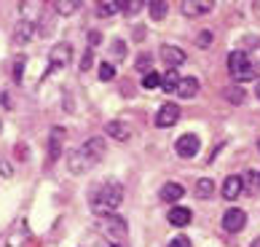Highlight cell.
<instances>
[{
	"mask_svg": "<svg viewBox=\"0 0 260 247\" xmlns=\"http://www.w3.org/2000/svg\"><path fill=\"white\" fill-rule=\"evenodd\" d=\"M123 202V186L118 180H105L102 186H97L91 191V210L97 215H113Z\"/></svg>",
	"mask_w": 260,
	"mask_h": 247,
	"instance_id": "obj_1",
	"label": "cell"
},
{
	"mask_svg": "<svg viewBox=\"0 0 260 247\" xmlns=\"http://www.w3.org/2000/svg\"><path fill=\"white\" fill-rule=\"evenodd\" d=\"M228 73L234 81H252L257 75L252 59H249L244 51H231L228 54Z\"/></svg>",
	"mask_w": 260,
	"mask_h": 247,
	"instance_id": "obj_2",
	"label": "cell"
},
{
	"mask_svg": "<svg viewBox=\"0 0 260 247\" xmlns=\"http://www.w3.org/2000/svg\"><path fill=\"white\" fill-rule=\"evenodd\" d=\"M102 226H105V234L110 236L113 242H123L126 239V221H123L121 215H108V218H102Z\"/></svg>",
	"mask_w": 260,
	"mask_h": 247,
	"instance_id": "obj_3",
	"label": "cell"
},
{
	"mask_svg": "<svg viewBox=\"0 0 260 247\" xmlns=\"http://www.w3.org/2000/svg\"><path fill=\"white\" fill-rule=\"evenodd\" d=\"M244 223H247V212H244V210H239V207H231V210L223 212V229H225L228 234L242 231V229H244Z\"/></svg>",
	"mask_w": 260,
	"mask_h": 247,
	"instance_id": "obj_4",
	"label": "cell"
},
{
	"mask_svg": "<svg viewBox=\"0 0 260 247\" xmlns=\"http://www.w3.org/2000/svg\"><path fill=\"white\" fill-rule=\"evenodd\" d=\"M199 148H201V142L196 135H182L177 142H175V150H177V156L180 159H193L199 153Z\"/></svg>",
	"mask_w": 260,
	"mask_h": 247,
	"instance_id": "obj_5",
	"label": "cell"
},
{
	"mask_svg": "<svg viewBox=\"0 0 260 247\" xmlns=\"http://www.w3.org/2000/svg\"><path fill=\"white\" fill-rule=\"evenodd\" d=\"M177 118H180V108L175 102H167V105H161V110L156 113V127H161V129L175 127Z\"/></svg>",
	"mask_w": 260,
	"mask_h": 247,
	"instance_id": "obj_6",
	"label": "cell"
},
{
	"mask_svg": "<svg viewBox=\"0 0 260 247\" xmlns=\"http://www.w3.org/2000/svg\"><path fill=\"white\" fill-rule=\"evenodd\" d=\"M81 153L89 159V164H97V161L105 156V142H102V137H89L81 145Z\"/></svg>",
	"mask_w": 260,
	"mask_h": 247,
	"instance_id": "obj_7",
	"label": "cell"
},
{
	"mask_svg": "<svg viewBox=\"0 0 260 247\" xmlns=\"http://www.w3.org/2000/svg\"><path fill=\"white\" fill-rule=\"evenodd\" d=\"M49 59H51V70L64 68V65L73 59V49L67 43H56L54 49H51V54H49Z\"/></svg>",
	"mask_w": 260,
	"mask_h": 247,
	"instance_id": "obj_8",
	"label": "cell"
},
{
	"mask_svg": "<svg viewBox=\"0 0 260 247\" xmlns=\"http://www.w3.org/2000/svg\"><path fill=\"white\" fill-rule=\"evenodd\" d=\"M161 59L169 65V70H175L185 62V51L177 49V46H161Z\"/></svg>",
	"mask_w": 260,
	"mask_h": 247,
	"instance_id": "obj_9",
	"label": "cell"
},
{
	"mask_svg": "<svg viewBox=\"0 0 260 247\" xmlns=\"http://www.w3.org/2000/svg\"><path fill=\"white\" fill-rule=\"evenodd\" d=\"M167 221L172 226H177V229H182V226H188L190 221H193V212H190L188 207H172V210L167 212Z\"/></svg>",
	"mask_w": 260,
	"mask_h": 247,
	"instance_id": "obj_10",
	"label": "cell"
},
{
	"mask_svg": "<svg viewBox=\"0 0 260 247\" xmlns=\"http://www.w3.org/2000/svg\"><path fill=\"white\" fill-rule=\"evenodd\" d=\"M242 186H244V180L239 177V175L225 177V183H223V196L228 199V202H234V199L242 196Z\"/></svg>",
	"mask_w": 260,
	"mask_h": 247,
	"instance_id": "obj_11",
	"label": "cell"
},
{
	"mask_svg": "<svg viewBox=\"0 0 260 247\" xmlns=\"http://www.w3.org/2000/svg\"><path fill=\"white\" fill-rule=\"evenodd\" d=\"M180 11L185 16H204L212 11V3H199V0H185V3H180Z\"/></svg>",
	"mask_w": 260,
	"mask_h": 247,
	"instance_id": "obj_12",
	"label": "cell"
},
{
	"mask_svg": "<svg viewBox=\"0 0 260 247\" xmlns=\"http://www.w3.org/2000/svg\"><path fill=\"white\" fill-rule=\"evenodd\" d=\"M35 30H38V27H35V24H27V22H19V24H16V30H14V41H16L19 46H24V43H30V41H32V35H35Z\"/></svg>",
	"mask_w": 260,
	"mask_h": 247,
	"instance_id": "obj_13",
	"label": "cell"
},
{
	"mask_svg": "<svg viewBox=\"0 0 260 247\" xmlns=\"http://www.w3.org/2000/svg\"><path fill=\"white\" fill-rule=\"evenodd\" d=\"M19 8H22V22H27V24H35V19L41 16V8H43V3H38V0H30V3H22Z\"/></svg>",
	"mask_w": 260,
	"mask_h": 247,
	"instance_id": "obj_14",
	"label": "cell"
},
{
	"mask_svg": "<svg viewBox=\"0 0 260 247\" xmlns=\"http://www.w3.org/2000/svg\"><path fill=\"white\" fill-rule=\"evenodd\" d=\"M105 132H108L113 140H118V142L129 140V129H126V123H121V121H108L105 123Z\"/></svg>",
	"mask_w": 260,
	"mask_h": 247,
	"instance_id": "obj_15",
	"label": "cell"
},
{
	"mask_svg": "<svg viewBox=\"0 0 260 247\" xmlns=\"http://www.w3.org/2000/svg\"><path fill=\"white\" fill-rule=\"evenodd\" d=\"M185 196V188H182L180 183H167L161 186V199L164 202H177V199Z\"/></svg>",
	"mask_w": 260,
	"mask_h": 247,
	"instance_id": "obj_16",
	"label": "cell"
},
{
	"mask_svg": "<svg viewBox=\"0 0 260 247\" xmlns=\"http://www.w3.org/2000/svg\"><path fill=\"white\" fill-rule=\"evenodd\" d=\"M177 94L182 100H190L199 94V81L196 78H180V86H177Z\"/></svg>",
	"mask_w": 260,
	"mask_h": 247,
	"instance_id": "obj_17",
	"label": "cell"
},
{
	"mask_svg": "<svg viewBox=\"0 0 260 247\" xmlns=\"http://www.w3.org/2000/svg\"><path fill=\"white\" fill-rule=\"evenodd\" d=\"M193 194H196V199H212V194H215V183H212L209 177H201V180H196Z\"/></svg>",
	"mask_w": 260,
	"mask_h": 247,
	"instance_id": "obj_18",
	"label": "cell"
},
{
	"mask_svg": "<svg viewBox=\"0 0 260 247\" xmlns=\"http://www.w3.org/2000/svg\"><path fill=\"white\" fill-rule=\"evenodd\" d=\"M89 167H91L89 159H86L81 150H73V153H70V169H73V172H75V175H78V172H86Z\"/></svg>",
	"mask_w": 260,
	"mask_h": 247,
	"instance_id": "obj_19",
	"label": "cell"
},
{
	"mask_svg": "<svg viewBox=\"0 0 260 247\" xmlns=\"http://www.w3.org/2000/svg\"><path fill=\"white\" fill-rule=\"evenodd\" d=\"M148 11H150V19H156V22H161V19H167V14H169V6L164 3V0H153V3H148Z\"/></svg>",
	"mask_w": 260,
	"mask_h": 247,
	"instance_id": "obj_20",
	"label": "cell"
},
{
	"mask_svg": "<svg viewBox=\"0 0 260 247\" xmlns=\"http://www.w3.org/2000/svg\"><path fill=\"white\" fill-rule=\"evenodd\" d=\"M81 8V3H75V0H56L54 3V11L59 14V16H70V14H75Z\"/></svg>",
	"mask_w": 260,
	"mask_h": 247,
	"instance_id": "obj_21",
	"label": "cell"
},
{
	"mask_svg": "<svg viewBox=\"0 0 260 247\" xmlns=\"http://www.w3.org/2000/svg\"><path fill=\"white\" fill-rule=\"evenodd\" d=\"M180 86V73L177 70H167V75L161 78V89L164 91H177Z\"/></svg>",
	"mask_w": 260,
	"mask_h": 247,
	"instance_id": "obj_22",
	"label": "cell"
},
{
	"mask_svg": "<svg viewBox=\"0 0 260 247\" xmlns=\"http://www.w3.org/2000/svg\"><path fill=\"white\" fill-rule=\"evenodd\" d=\"M223 97L231 102V105H242V102H244V91L239 89V86H231V89L223 91Z\"/></svg>",
	"mask_w": 260,
	"mask_h": 247,
	"instance_id": "obj_23",
	"label": "cell"
},
{
	"mask_svg": "<svg viewBox=\"0 0 260 247\" xmlns=\"http://www.w3.org/2000/svg\"><path fill=\"white\" fill-rule=\"evenodd\" d=\"M115 11H121V3H113V0H108V3H100V6H97V14H100V16H113Z\"/></svg>",
	"mask_w": 260,
	"mask_h": 247,
	"instance_id": "obj_24",
	"label": "cell"
},
{
	"mask_svg": "<svg viewBox=\"0 0 260 247\" xmlns=\"http://www.w3.org/2000/svg\"><path fill=\"white\" fill-rule=\"evenodd\" d=\"M24 65H27V56H16V62H14V81L16 83H22V78H24Z\"/></svg>",
	"mask_w": 260,
	"mask_h": 247,
	"instance_id": "obj_25",
	"label": "cell"
},
{
	"mask_svg": "<svg viewBox=\"0 0 260 247\" xmlns=\"http://www.w3.org/2000/svg\"><path fill=\"white\" fill-rule=\"evenodd\" d=\"M142 86H145V89H158V86H161V75L150 70L145 78H142Z\"/></svg>",
	"mask_w": 260,
	"mask_h": 247,
	"instance_id": "obj_26",
	"label": "cell"
},
{
	"mask_svg": "<svg viewBox=\"0 0 260 247\" xmlns=\"http://www.w3.org/2000/svg\"><path fill=\"white\" fill-rule=\"evenodd\" d=\"M212 41H215V35H212L209 30H204V33H199V35H196V46H199V49H209Z\"/></svg>",
	"mask_w": 260,
	"mask_h": 247,
	"instance_id": "obj_27",
	"label": "cell"
},
{
	"mask_svg": "<svg viewBox=\"0 0 260 247\" xmlns=\"http://www.w3.org/2000/svg\"><path fill=\"white\" fill-rule=\"evenodd\" d=\"M134 68H137L140 73H145V70L150 73V54H140L137 62H134Z\"/></svg>",
	"mask_w": 260,
	"mask_h": 247,
	"instance_id": "obj_28",
	"label": "cell"
},
{
	"mask_svg": "<svg viewBox=\"0 0 260 247\" xmlns=\"http://www.w3.org/2000/svg\"><path fill=\"white\" fill-rule=\"evenodd\" d=\"M113 75H115V68H113L110 62H102V65H100V78H102V81H110Z\"/></svg>",
	"mask_w": 260,
	"mask_h": 247,
	"instance_id": "obj_29",
	"label": "cell"
},
{
	"mask_svg": "<svg viewBox=\"0 0 260 247\" xmlns=\"http://www.w3.org/2000/svg\"><path fill=\"white\" fill-rule=\"evenodd\" d=\"M142 6H145V3H140V0H129V3H121V11H126V14H137Z\"/></svg>",
	"mask_w": 260,
	"mask_h": 247,
	"instance_id": "obj_30",
	"label": "cell"
},
{
	"mask_svg": "<svg viewBox=\"0 0 260 247\" xmlns=\"http://www.w3.org/2000/svg\"><path fill=\"white\" fill-rule=\"evenodd\" d=\"M169 247H193V244H190L188 236H175V239L169 242Z\"/></svg>",
	"mask_w": 260,
	"mask_h": 247,
	"instance_id": "obj_31",
	"label": "cell"
},
{
	"mask_svg": "<svg viewBox=\"0 0 260 247\" xmlns=\"http://www.w3.org/2000/svg\"><path fill=\"white\" fill-rule=\"evenodd\" d=\"M0 175H3V177H14V167L8 164V161H3V159H0Z\"/></svg>",
	"mask_w": 260,
	"mask_h": 247,
	"instance_id": "obj_32",
	"label": "cell"
},
{
	"mask_svg": "<svg viewBox=\"0 0 260 247\" xmlns=\"http://www.w3.org/2000/svg\"><path fill=\"white\" fill-rule=\"evenodd\" d=\"M91 65H94V54H91V49H89V51H86V54H83V62H81V70H89V68H91Z\"/></svg>",
	"mask_w": 260,
	"mask_h": 247,
	"instance_id": "obj_33",
	"label": "cell"
},
{
	"mask_svg": "<svg viewBox=\"0 0 260 247\" xmlns=\"http://www.w3.org/2000/svg\"><path fill=\"white\" fill-rule=\"evenodd\" d=\"M100 43H102V35H100L97 30H91V33H89V46H91V49H97Z\"/></svg>",
	"mask_w": 260,
	"mask_h": 247,
	"instance_id": "obj_34",
	"label": "cell"
},
{
	"mask_svg": "<svg viewBox=\"0 0 260 247\" xmlns=\"http://www.w3.org/2000/svg\"><path fill=\"white\" fill-rule=\"evenodd\" d=\"M247 180H249V186H260V172H252V169H249V175H247Z\"/></svg>",
	"mask_w": 260,
	"mask_h": 247,
	"instance_id": "obj_35",
	"label": "cell"
},
{
	"mask_svg": "<svg viewBox=\"0 0 260 247\" xmlns=\"http://www.w3.org/2000/svg\"><path fill=\"white\" fill-rule=\"evenodd\" d=\"M113 51H115V54H126V43L115 41V43H113Z\"/></svg>",
	"mask_w": 260,
	"mask_h": 247,
	"instance_id": "obj_36",
	"label": "cell"
},
{
	"mask_svg": "<svg viewBox=\"0 0 260 247\" xmlns=\"http://www.w3.org/2000/svg\"><path fill=\"white\" fill-rule=\"evenodd\" d=\"M257 97H260V83H257Z\"/></svg>",
	"mask_w": 260,
	"mask_h": 247,
	"instance_id": "obj_37",
	"label": "cell"
},
{
	"mask_svg": "<svg viewBox=\"0 0 260 247\" xmlns=\"http://www.w3.org/2000/svg\"><path fill=\"white\" fill-rule=\"evenodd\" d=\"M0 102H3V94H0Z\"/></svg>",
	"mask_w": 260,
	"mask_h": 247,
	"instance_id": "obj_38",
	"label": "cell"
},
{
	"mask_svg": "<svg viewBox=\"0 0 260 247\" xmlns=\"http://www.w3.org/2000/svg\"><path fill=\"white\" fill-rule=\"evenodd\" d=\"M0 129H3V123H0Z\"/></svg>",
	"mask_w": 260,
	"mask_h": 247,
	"instance_id": "obj_39",
	"label": "cell"
},
{
	"mask_svg": "<svg viewBox=\"0 0 260 247\" xmlns=\"http://www.w3.org/2000/svg\"><path fill=\"white\" fill-rule=\"evenodd\" d=\"M257 148H260V142H257Z\"/></svg>",
	"mask_w": 260,
	"mask_h": 247,
	"instance_id": "obj_40",
	"label": "cell"
}]
</instances>
